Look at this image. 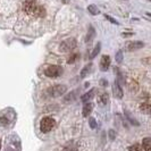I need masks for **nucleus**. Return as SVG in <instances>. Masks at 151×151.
<instances>
[{
    "label": "nucleus",
    "instance_id": "nucleus-21",
    "mask_svg": "<svg viewBox=\"0 0 151 151\" xmlns=\"http://www.w3.org/2000/svg\"><path fill=\"white\" fill-rule=\"evenodd\" d=\"M116 61L118 64H121L122 61H123V52L122 51H118V52L116 53Z\"/></svg>",
    "mask_w": 151,
    "mask_h": 151
},
{
    "label": "nucleus",
    "instance_id": "nucleus-18",
    "mask_svg": "<svg viewBox=\"0 0 151 151\" xmlns=\"http://www.w3.org/2000/svg\"><path fill=\"white\" fill-rule=\"evenodd\" d=\"M141 109L145 111V113H150V101H149V99L147 100V101H143L142 104H141Z\"/></svg>",
    "mask_w": 151,
    "mask_h": 151
},
{
    "label": "nucleus",
    "instance_id": "nucleus-16",
    "mask_svg": "<svg viewBox=\"0 0 151 151\" xmlns=\"http://www.w3.org/2000/svg\"><path fill=\"white\" fill-rule=\"evenodd\" d=\"M88 12L93 16L99 15V14H100V10H99V8L97 7L96 5H90V6L88 7Z\"/></svg>",
    "mask_w": 151,
    "mask_h": 151
},
{
    "label": "nucleus",
    "instance_id": "nucleus-7",
    "mask_svg": "<svg viewBox=\"0 0 151 151\" xmlns=\"http://www.w3.org/2000/svg\"><path fill=\"white\" fill-rule=\"evenodd\" d=\"M113 93L114 96L116 97L117 99H122L123 96H124V92H123V89H122L121 84L118 81H115L113 85Z\"/></svg>",
    "mask_w": 151,
    "mask_h": 151
},
{
    "label": "nucleus",
    "instance_id": "nucleus-1",
    "mask_svg": "<svg viewBox=\"0 0 151 151\" xmlns=\"http://www.w3.org/2000/svg\"><path fill=\"white\" fill-rule=\"evenodd\" d=\"M23 12L27 15L37 18H43L47 15V10L37 0H25L23 2Z\"/></svg>",
    "mask_w": 151,
    "mask_h": 151
},
{
    "label": "nucleus",
    "instance_id": "nucleus-6",
    "mask_svg": "<svg viewBox=\"0 0 151 151\" xmlns=\"http://www.w3.org/2000/svg\"><path fill=\"white\" fill-rule=\"evenodd\" d=\"M143 47H144V42H142V41H131L129 43H126L125 49H126V51H134V50L142 49Z\"/></svg>",
    "mask_w": 151,
    "mask_h": 151
},
{
    "label": "nucleus",
    "instance_id": "nucleus-17",
    "mask_svg": "<svg viewBox=\"0 0 151 151\" xmlns=\"http://www.w3.org/2000/svg\"><path fill=\"white\" fill-rule=\"evenodd\" d=\"M150 137H145L142 141V144H143V149L145 151H151V142H150Z\"/></svg>",
    "mask_w": 151,
    "mask_h": 151
},
{
    "label": "nucleus",
    "instance_id": "nucleus-11",
    "mask_svg": "<svg viewBox=\"0 0 151 151\" xmlns=\"http://www.w3.org/2000/svg\"><path fill=\"white\" fill-rule=\"evenodd\" d=\"M92 109H93V105H92L91 102H86L83 107V116L84 117H88V116L91 114V111H92Z\"/></svg>",
    "mask_w": 151,
    "mask_h": 151
},
{
    "label": "nucleus",
    "instance_id": "nucleus-14",
    "mask_svg": "<svg viewBox=\"0 0 151 151\" xmlns=\"http://www.w3.org/2000/svg\"><path fill=\"white\" fill-rule=\"evenodd\" d=\"M100 50H101V43H100V42H98L97 45H94L93 50H92V53H91V56H90V59L96 58V57L98 56V53L100 52Z\"/></svg>",
    "mask_w": 151,
    "mask_h": 151
},
{
    "label": "nucleus",
    "instance_id": "nucleus-3",
    "mask_svg": "<svg viewBox=\"0 0 151 151\" xmlns=\"http://www.w3.org/2000/svg\"><path fill=\"white\" fill-rule=\"evenodd\" d=\"M77 45V41L74 38H69L66 39L59 45V51L60 52H69V51H73Z\"/></svg>",
    "mask_w": 151,
    "mask_h": 151
},
{
    "label": "nucleus",
    "instance_id": "nucleus-15",
    "mask_svg": "<svg viewBox=\"0 0 151 151\" xmlns=\"http://www.w3.org/2000/svg\"><path fill=\"white\" fill-rule=\"evenodd\" d=\"M77 93H78V90H75V91H72L69 94H67L66 97H65V101L66 102H69V101H73V100H75L76 97H77Z\"/></svg>",
    "mask_w": 151,
    "mask_h": 151
},
{
    "label": "nucleus",
    "instance_id": "nucleus-4",
    "mask_svg": "<svg viewBox=\"0 0 151 151\" xmlns=\"http://www.w3.org/2000/svg\"><path fill=\"white\" fill-rule=\"evenodd\" d=\"M56 121L52 117H43L40 122V131L42 133H48L55 127Z\"/></svg>",
    "mask_w": 151,
    "mask_h": 151
},
{
    "label": "nucleus",
    "instance_id": "nucleus-13",
    "mask_svg": "<svg viewBox=\"0 0 151 151\" xmlns=\"http://www.w3.org/2000/svg\"><path fill=\"white\" fill-rule=\"evenodd\" d=\"M91 68H92V64H89V65H86V66H84L83 69L81 70V78H84V77H86V76L89 75V73L91 72Z\"/></svg>",
    "mask_w": 151,
    "mask_h": 151
},
{
    "label": "nucleus",
    "instance_id": "nucleus-12",
    "mask_svg": "<svg viewBox=\"0 0 151 151\" xmlns=\"http://www.w3.org/2000/svg\"><path fill=\"white\" fill-rule=\"evenodd\" d=\"M93 94H94V89H92V90H90L89 92H86V93H84L83 96H82V98H81V100L83 101V102H88L89 100H91V99L93 98Z\"/></svg>",
    "mask_w": 151,
    "mask_h": 151
},
{
    "label": "nucleus",
    "instance_id": "nucleus-25",
    "mask_svg": "<svg viewBox=\"0 0 151 151\" xmlns=\"http://www.w3.org/2000/svg\"><path fill=\"white\" fill-rule=\"evenodd\" d=\"M101 83L104 84V86H106V84H108V82H106L105 80H102V81H101Z\"/></svg>",
    "mask_w": 151,
    "mask_h": 151
},
{
    "label": "nucleus",
    "instance_id": "nucleus-2",
    "mask_svg": "<svg viewBox=\"0 0 151 151\" xmlns=\"http://www.w3.org/2000/svg\"><path fill=\"white\" fill-rule=\"evenodd\" d=\"M67 91V86L64 85V84H56V85H52L50 88H48L47 90V93L52 97V98H56V97H60L63 94H65Z\"/></svg>",
    "mask_w": 151,
    "mask_h": 151
},
{
    "label": "nucleus",
    "instance_id": "nucleus-5",
    "mask_svg": "<svg viewBox=\"0 0 151 151\" xmlns=\"http://www.w3.org/2000/svg\"><path fill=\"white\" fill-rule=\"evenodd\" d=\"M61 74H63V68L58 65H49L45 69V75L50 77V78L59 77Z\"/></svg>",
    "mask_w": 151,
    "mask_h": 151
},
{
    "label": "nucleus",
    "instance_id": "nucleus-10",
    "mask_svg": "<svg viewBox=\"0 0 151 151\" xmlns=\"http://www.w3.org/2000/svg\"><path fill=\"white\" fill-rule=\"evenodd\" d=\"M108 100H109V96H108L107 92H102L98 97V102L101 106H105L107 102H108Z\"/></svg>",
    "mask_w": 151,
    "mask_h": 151
},
{
    "label": "nucleus",
    "instance_id": "nucleus-19",
    "mask_svg": "<svg viewBox=\"0 0 151 151\" xmlns=\"http://www.w3.org/2000/svg\"><path fill=\"white\" fill-rule=\"evenodd\" d=\"M78 57H80V55H78V53H74V55H72V56L68 58L67 63L68 64H73V63H75V61L78 59Z\"/></svg>",
    "mask_w": 151,
    "mask_h": 151
},
{
    "label": "nucleus",
    "instance_id": "nucleus-9",
    "mask_svg": "<svg viewBox=\"0 0 151 151\" xmlns=\"http://www.w3.org/2000/svg\"><path fill=\"white\" fill-rule=\"evenodd\" d=\"M94 37H96V30H94L93 26H90V27H89V31H88V34H86V37H85V42H86V43H91L92 40L94 39Z\"/></svg>",
    "mask_w": 151,
    "mask_h": 151
},
{
    "label": "nucleus",
    "instance_id": "nucleus-20",
    "mask_svg": "<svg viewBox=\"0 0 151 151\" xmlns=\"http://www.w3.org/2000/svg\"><path fill=\"white\" fill-rule=\"evenodd\" d=\"M129 151H142V148L139 144H133L129 148Z\"/></svg>",
    "mask_w": 151,
    "mask_h": 151
},
{
    "label": "nucleus",
    "instance_id": "nucleus-8",
    "mask_svg": "<svg viewBox=\"0 0 151 151\" xmlns=\"http://www.w3.org/2000/svg\"><path fill=\"white\" fill-rule=\"evenodd\" d=\"M110 64H111V60H110V57L108 55H104L101 57V60H100V69L106 72L108 68L110 67Z\"/></svg>",
    "mask_w": 151,
    "mask_h": 151
},
{
    "label": "nucleus",
    "instance_id": "nucleus-22",
    "mask_svg": "<svg viewBox=\"0 0 151 151\" xmlns=\"http://www.w3.org/2000/svg\"><path fill=\"white\" fill-rule=\"evenodd\" d=\"M105 17H106L108 21H110V23H113V24H116V25H118V22L115 19V18H113L111 16H109V15H105Z\"/></svg>",
    "mask_w": 151,
    "mask_h": 151
},
{
    "label": "nucleus",
    "instance_id": "nucleus-23",
    "mask_svg": "<svg viewBox=\"0 0 151 151\" xmlns=\"http://www.w3.org/2000/svg\"><path fill=\"white\" fill-rule=\"evenodd\" d=\"M90 126L92 129H96L97 127V123L94 121V118H90Z\"/></svg>",
    "mask_w": 151,
    "mask_h": 151
},
{
    "label": "nucleus",
    "instance_id": "nucleus-24",
    "mask_svg": "<svg viewBox=\"0 0 151 151\" xmlns=\"http://www.w3.org/2000/svg\"><path fill=\"white\" fill-rule=\"evenodd\" d=\"M109 135H110L111 139H115V132H114L113 129H110V131H109Z\"/></svg>",
    "mask_w": 151,
    "mask_h": 151
},
{
    "label": "nucleus",
    "instance_id": "nucleus-26",
    "mask_svg": "<svg viewBox=\"0 0 151 151\" xmlns=\"http://www.w3.org/2000/svg\"><path fill=\"white\" fill-rule=\"evenodd\" d=\"M0 148H1V141H0Z\"/></svg>",
    "mask_w": 151,
    "mask_h": 151
}]
</instances>
